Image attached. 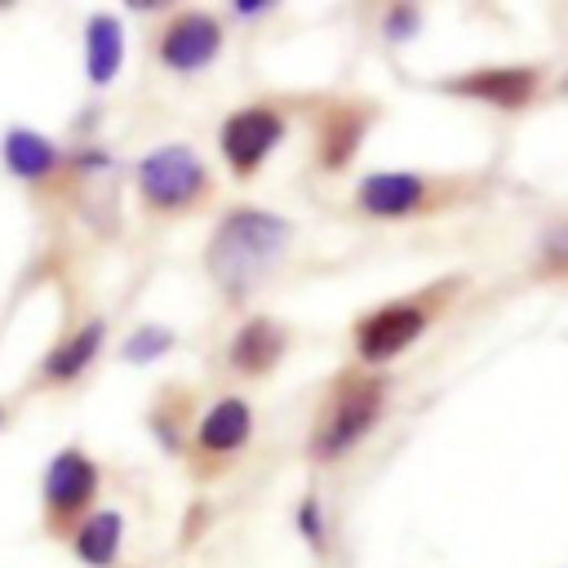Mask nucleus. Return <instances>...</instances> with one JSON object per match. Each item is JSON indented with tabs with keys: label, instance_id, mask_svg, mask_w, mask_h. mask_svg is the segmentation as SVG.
I'll return each instance as SVG.
<instances>
[{
	"label": "nucleus",
	"instance_id": "obj_13",
	"mask_svg": "<svg viewBox=\"0 0 568 568\" xmlns=\"http://www.w3.org/2000/svg\"><path fill=\"white\" fill-rule=\"evenodd\" d=\"M53 160H58L53 142L40 138V133H31V129H13V133L4 138V164H9L18 178H44V173L53 169Z\"/></svg>",
	"mask_w": 568,
	"mask_h": 568
},
{
	"label": "nucleus",
	"instance_id": "obj_19",
	"mask_svg": "<svg viewBox=\"0 0 568 568\" xmlns=\"http://www.w3.org/2000/svg\"><path fill=\"white\" fill-rule=\"evenodd\" d=\"M413 22H417V18H413V9L404 4V9L395 13V22H386V31H390V36H399V31H413Z\"/></svg>",
	"mask_w": 568,
	"mask_h": 568
},
{
	"label": "nucleus",
	"instance_id": "obj_21",
	"mask_svg": "<svg viewBox=\"0 0 568 568\" xmlns=\"http://www.w3.org/2000/svg\"><path fill=\"white\" fill-rule=\"evenodd\" d=\"M0 422H4V413H0Z\"/></svg>",
	"mask_w": 568,
	"mask_h": 568
},
{
	"label": "nucleus",
	"instance_id": "obj_7",
	"mask_svg": "<svg viewBox=\"0 0 568 568\" xmlns=\"http://www.w3.org/2000/svg\"><path fill=\"white\" fill-rule=\"evenodd\" d=\"M217 22L209 13H182L169 31H164V44H160V58L173 67V71H200L204 62L217 58Z\"/></svg>",
	"mask_w": 568,
	"mask_h": 568
},
{
	"label": "nucleus",
	"instance_id": "obj_14",
	"mask_svg": "<svg viewBox=\"0 0 568 568\" xmlns=\"http://www.w3.org/2000/svg\"><path fill=\"white\" fill-rule=\"evenodd\" d=\"M75 550H80L84 564L106 568V564L115 559V550H120V515H115V510H98V515L75 532Z\"/></svg>",
	"mask_w": 568,
	"mask_h": 568
},
{
	"label": "nucleus",
	"instance_id": "obj_12",
	"mask_svg": "<svg viewBox=\"0 0 568 568\" xmlns=\"http://www.w3.org/2000/svg\"><path fill=\"white\" fill-rule=\"evenodd\" d=\"M84 44H89V80L93 84H111L115 71H120V58H124V31L115 18L98 13L84 31Z\"/></svg>",
	"mask_w": 568,
	"mask_h": 568
},
{
	"label": "nucleus",
	"instance_id": "obj_6",
	"mask_svg": "<svg viewBox=\"0 0 568 568\" xmlns=\"http://www.w3.org/2000/svg\"><path fill=\"white\" fill-rule=\"evenodd\" d=\"M93 493H98V466H93L84 453L67 448V453H58V457L49 462L44 501H49L53 515H75V510H84V506L93 501Z\"/></svg>",
	"mask_w": 568,
	"mask_h": 568
},
{
	"label": "nucleus",
	"instance_id": "obj_15",
	"mask_svg": "<svg viewBox=\"0 0 568 568\" xmlns=\"http://www.w3.org/2000/svg\"><path fill=\"white\" fill-rule=\"evenodd\" d=\"M98 342H102V320H93V324H84V328H75V337H67L53 355H49V377H75V373H84V364L98 355Z\"/></svg>",
	"mask_w": 568,
	"mask_h": 568
},
{
	"label": "nucleus",
	"instance_id": "obj_20",
	"mask_svg": "<svg viewBox=\"0 0 568 568\" xmlns=\"http://www.w3.org/2000/svg\"><path fill=\"white\" fill-rule=\"evenodd\" d=\"M235 9H240V13H262V9H271V4H266V0H240Z\"/></svg>",
	"mask_w": 568,
	"mask_h": 568
},
{
	"label": "nucleus",
	"instance_id": "obj_3",
	"mask_svg": "<svg viewBox=\"0 0 568 568\" xmlns=\"http://www.w3.org/2000/svg\"><path fill=\"white\" fill-rule=\"evenodd\" d=\"M142 195L160 209H182L204 191V164L191 146H160L138 169Z\"/></svg>",
	"mask_w": 568,
	"mask_h": 568
},
{
	"label": "nucleus",
	"instance_id": "obj_18",
	"mask_svg": "<svg viewBox=\"0 0 568 568\" xmlns=\"http://www.w3.org/2000/svg\"><path fill=\"white\" fill-rule=\"evenodd\" d=\"M302 532L320 546V537H324V524H320V515H315V501H302Z\"/></svg>",
	"mask_w": 568,
	"mask_h": 568
},
{
	"label": "nucleus",
	"instance_id": "obj_4",
	"mask_svg": "<svg viewBox=\"0 0 568 568\" xmlns=\"http://www.w3.org/2000/svg\"><path fill=\"white\" fill-rule=\"evenodd\" d=\"M280 138H284V120L266 106H248V111H235L222 124V155L240 178H248L271 155V146Z\"/></svg>",
	"mask_w": 568,
	"mask_h": 568
},
{
	"label": "nucleus",
	"instance_id": "obj_2",
	"mask_svg": "<svg viewBox=\"0 0 568 568\" xmlns=\"http://www.w3.org/2000/svg\"><path fill=\"white\" fill-rule=\"evenodd\" d=\"M382 395H386V386H382L377 377H346V382L333 390L324 422L315 426L311 453H315V457H337V453H346L355 439H364L368 426H373L377 413H382Z\"/></svg>",
	"mask_w": 568,
	"mask_h": 568
},
{
	"label": "nucleus",
	"instance_id": "obj_5",
	"mask_svg": "<svg viewBox=\"0 0 568 568\" xmlns=\"http://www.w3.org/2000/svg\"><path fill=\"white\" fill-rule=\"evenodd\" d=\"M426 328V315L408 302H395V306H382L373 311L359 328H355V342H359V355L368 364H386L390 355H399L408 342H417Z\"/></svg>",
	"mask_w": 568,
	"mask_h": 568
},
{
	"label": "nucleus",
	"instance_id": "obj_11",
	"mask_svg": "<svg viewBox=\"0 0 568 568\" xmlns=\"http://www.w3.org/2000/svg\"><path fill=\"white\" fill-rule=\"evenodd\" d=\"M284 351V328L271 320H248L231 346V364L240 373H266Z\"/></svg>",
	"mask_w": 568,
	"mask_h": 568
},
{
	"label": "nucleus",
	"instance_id": "obj_17",
	"mask_svg": "<svg viewBox=\"0 0 568 568\" xmlns=\"http://www.w3.org/2000/svg\"><path fill=\"white\" fill-rule=\"evenodd\" d=\"M169 346H173V337H169L164 328H142V333H133V337L124 342V359H133V364L142 359V364H146V359L164 355Z\"/></svg>",
	"mask_w": 568,
	"mask_h": 568
},
{
	"label": "nucleus",
	"instance_id": "obj_9",
	"mask_svg": "<svg viewBox=\"0 0 568 568\" xmlns=\"http://www.w3.org/2000/svg\"><path fill=\"white\" fill-rule=\"evenodd\" d=\"M426 200V182L417 173H368L359 182V204L373 217H404Z\"/></svg>",
	"mask_w": 568,
	"mask_h": 568
},
{
	"label": "nucleus",
	"instance_id": "obj_16",
	"mask_svg": "<svg viewBox=\"0 0 568 568\" xmlns=\"http://www.w3.org/2000/svg\"><path fill=\"white\" fill-rule=\"evenodd\" d=\"M359 133H364V115L359 111H333L324 120V160L328 164H342L355 151Z\"/></svg>",
	"mask_w": 568,
	"mask_h": 568
},
{
	"label": "nucleus",
	"instance_id": "obj_8",
	"mask_svg": "<svg viewBox=\"0 0 568 568\" xmlns=\"http://www.w3.org/2000/svg\"><path fill=\"white\" fill-rule=\"evenodd\" d=\"M453 93H470V98H484V102H497L501 111H519L532 89H537V71L532 67H488V71H475V75H462L448 84Z\"/></svg>",
	"mask_w": 568,
	"mask_h": 568
},
{
	"label": "nucleus",
	"instance_id": "obj_10",
	"mask_svg": "<svg viewBox=\"0 0 568 568\" xmlns=\"http://www.w3.org/2000/svg\"><path fill=\"white\" fill-rule=\"evenodd\" d=\"M248 430H253L248 404L235 399V395H226L222 404H213V408L204 413V422H200V444H204L209 453H231V448H240V444L248 439Z\"/></svg>",
	"mask_w": 568,
	"mask_h": 568
},
{
	"label": "nucleus",
	"instance_id": "obj_1",
	"mask_svg": "<svg viewBox=\"0 0 568 568\" xmlns=\"http://www.w3.org/2000/svg\"><path fill=\"white\" fill-rule=\"evenodd\" d=\"M288 244V222L262 209H235L226 213V222L217 226L213 244H209V271L213 280L226 288V297H240L244 288H253L266 266L275 262V253Z\"/></svg>",
	"mask_w": 568,
	"mask_h": 568
}]
</instances>
